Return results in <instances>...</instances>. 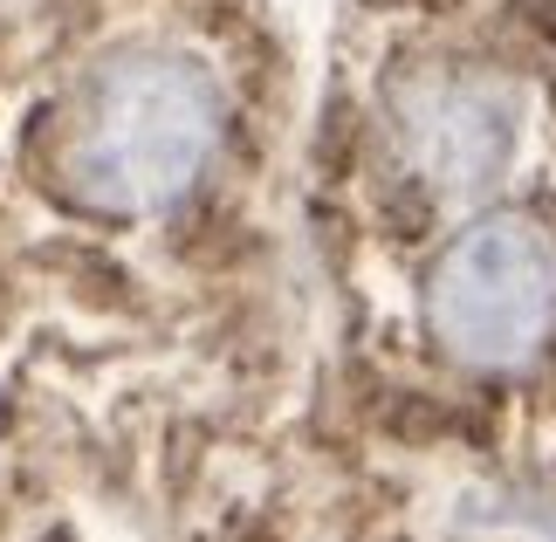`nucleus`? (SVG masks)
<instances>
[{
  "instance_id": "1",
  "label": "nucleus",
  "mask_w": 556,
  "mask_h": 542,
  "mask_svg": "<svg viewBox=\"0 0 556 542\" xmlns=\"http://www.w3.org/2000/svg\"><path fill=\"white\" fill-rule=\"evenodd\" d=\"M220 124L227 97L206 62L165 41H138L90 70L62 165L103 213H165L213 165Z\"/></svg>"
},
{
  "instance_id": "2",
  "label": "nucleus",
  "mask_w": 556,
  "mask_h": 542,
  "mask_svg": "<svg viewBox=\"0 0 556 542\" xmlns=\"http://www.w3.org/2000/svg\"><path fill=\"white\" fill-rule=\"evenodd\" d=\"M426 323L475 371L529 364L556 337V241L516 213L460 227L426 275Z\"/></svg>"
},
{
  "instance_id": "3",
  "label": "nucleus",
  "mask_w": 556,
  "mask_h": 542,
  "mask_svg": "<svg viewBox=\"0 0 556 542\" xmlns=\"http://www.w3.org/2000/svg\"><path fill=\"white\" fill-rule=\"evenodd\" d=\"M384 117L413 179L454 206L502 192L529 144V97L495 70H413L392 83Z\"/></svg>"
}]
</instances>
